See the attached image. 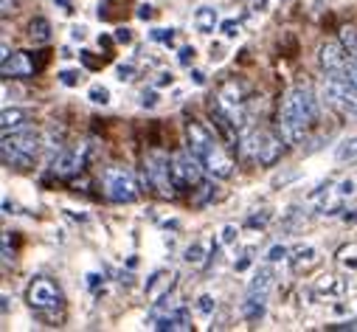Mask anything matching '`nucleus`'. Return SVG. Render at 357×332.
I'll use <instances>...</instances> for the list:
<instances>
[{
    "mask_svg": "<svg viewBox=\"0 0 357 332\" xmlns=\"http://www.w3.org/2000/svg\"><path fill=\"white\" fill-rule=\"evenodd\" d=\"M152 329H160V332H189L192 329L189 307L186 304H177L169 315H163L158 324H152Z\"/></svg>",
    "mask_w": 357,
    "mask_h": 332,
    "instance_id": "11",
    "label": "nucleus"
},
{
    "mask_svg": "<svg viewBox=\"0 0 357 332\" xmlns=\"http://www.w3.org/2000/svg\"><path fill=\"white\" fill-rule=\"evenodd\" d=\"M321 93H324L326 105L335 107L337 113H343V116H354L357 113V88L349 82L346 68L343 70H326Z\"/></svg>",
    "mask_w": 357,
    "mask_h": 332,
    "instance_id": "4",
    "label": "nucleus"
},
{
    "mask_svg": "<svg viewBox=\"0 0 357 332\" xmlns=\"http://www.w3.org/2000/svg\"><path fill=\"white\" fill-rule=\"evenodd\" d=\"M155 102H158L155 93H144V96H141V105H144V107H155Z\"/></svg>",
    "mask_w": 357,
    "mask_h": 332,
    "instance_id": "34",
    "label": "nucleus"
},
{
    "mask_svg": "<svg viewBox=\"0 0 357 332\" xmlns=\"http://www.w3.org/2000/svg\"><path fill=\"white\" fill-rule=\"evenodd\" d=\"M29 40H31L34 45H45V43L51 40V23H48L45 17H34V20L29 23Z\"/></svg>",
    "mask_w": 357,
    "mask_h": 332,
    "instance_id": "17",
    "label": "nucleus"
},
{
    "mask_svg": "<svg viewBox=\"0 0 357 332\" xmlns=\"http://www.w3.org/2000/svg\"><path fill=\"white\" fill-rule=\"evenodd\" d=\"M287 248L284 245H273L271 251H267V262H282V259H287Z\"/></svg>",
    "mask_w": 357,
    "mask_h": 332,
    "instance_id": "23",
    "label": "nucleus"
},
{
    "mask_svg": "<svg viewBox=\"0 0 357 332\" xmlns=\"http://www.w3.org/2000/svg\"><path fill=\"white\" fill-rule=\"evenodd\" d=\"M119 79H132V68L130 65H121L119 68Z\"/></svg>",
    "mask_w": 357,
    "mask_h": 332,
    "instance_id": "36",
    "label": "nucleus"
},
{
    "mask_svg": "<svg viewBox=\"0 0 357 332\" xmlns=\"http://www.w3.org/2000/svg\"><path fill=\"white\" fill-rule=\"evenodd\" d=\"M132 40V34H130V29H116V43H130Z\"/></svg>",
    "mask_w": 357,
    "mask_h": 332,
    "instance_id": "31",
    "label": "nucleus"
},
{
    "mask_svg": "<svg viewBox=\"0 0 357 332\" xmlns=\"http://www.w3.org/2000/svg\"><path fill=\"white\" fill-rule=\"evenodd\" d=\"M335 158H337V160H354V158H357V138L340 141L337 149H335Z\"/></svg>",
    "mask_w": 357,
    "mask_h": 332,
    "instance_id": "21",
    "label": "nucleus"
},
{
    "mask_svg": "<svg viewBox=\"0 0 357 332\" xmlns=\"http://www.w3.org/2000/svg\"><path fill=\"white\" fill-rule=\"evenodd\" d=\"M70 37H73V40H84V29H82V26H76V29L70 31Z\"/></svg>",
    "mask_w": 357,
    "mask_h": 332,
    "instance_id": "38",
    "label": "nucleus"
},
{
    "mask_svg": "<svg viewBox=\"0 0 357 332\" xmlns=\"http://www.w3.org/2000/svg\"><path fill=\"white\" fill-rule=\"evenodd\" d=\"M318 121V99L307 85H296L284 102H282V113H279V133L287 144H298Z\"/></svg>",
    "mask_w": 357,
    "mask_h": 332,
    "instance_id": "1",
    "label": "nucleus"
},
{
    "mask_svg": "<svg viewBox=\"0 0 357 332\" xmlns=\"http://www.w3.org/2000/svg\"><path fill=\"white\" fill-rule=\"evenodd\" d=\"M271 285H273V268H271V265H264V268H259V271H256L253 282L248 285V296L267 293V287H271Z\"/></svg>",
    "mask_w": 357,
    "mask_h": 332,
    "instance_id": "16",
    "label": "nucleus"
},
{
    "mask_svg": "<svg viewBox=\"0 0 357 332\" xmlns=\"http://www.w3.org/2000/svg\"><path fill=\"white\" fill-rule=\"evenodd\" d=\"M236 239V228L234 225H225L222 228V242H234Z\"/></svg>",
    "mask_w": 357,
    "mask_h": 332,
    "instance_id": "33",
    "label": "nucleus"
},
{
    "mask_svg": "<svg viewBox=\"0 0 357 332\" xmlns=\"http://www.w3.org/2000/svg\"><path fill=\"white\" fill-rule=\"evenodd\" d=\"M84 160H87V144H79V146H73V149H65V152L54 160L51 172H54L56 178H62V181H70L73 175H79V172L84 169Z\"/></svg>",
    "mask_w": 357,
    "mask_h": 332,
    "instance_id": "9",
    "label": "nucleus"
},
{
    "mask_svg": "<svg viewBox=\"0 0 357 332\" xmlns=\"http://www.w3.org/2000/svg\"><path fill=\"white\" fill-rule=\"evenodd\" d=\"M54 3H59L65 12H73V9H70V0H54Z\"/></svg>",
    "mask_w": 357,
    "mask_h": 332,
    "instance_id": "40",
    "label": "nucleus"
},
{
    "mask_svg": "<svg viewBox=\"0 0 357 332\" xmlns=\"http://www.w3.org/2000/svg\"><path fill=\"white\" fill-rule=\"evenodd\" d=\"M102 186H105L107 200H113V203H132L138 197V183H135L132 172L124 169V166H107L102 175Z\"/></svg>",
    "mask_w": 357,
    "mask_h": 332,
    "instance_id": "7",
    "label": "nucleus"
},
{
    "mask_svg": "<svg viewBox=\"0 0 357 332\" xmlns=\"http://www.w3.org/2000/svg\"><path fill=\"white\" fill-rule=\"evenodd\" d=\"M186 138H189V149L203 160L206 172H211L214 178H231L234 175V158L225 152V146L200 121L186 124Z\"/></svg>",
    "mask_w": 357,
    "mask_h": 332,
    "instance_id": "2",
    "label": "nucleus"
},
{
    "mask_svg": "<svg viewBox=\"0 0 357 332\" xmlns=\"http://www.w3.org/2000/svg\"><path fill=\"white\" fill-rule=\"evenodd\" d=\"M0 70H3V76H31L37 70V65H34V59L29 54L17 51L6 62H0Z\"/></svg>",
    "mask_w": 357,
    "mask_h": 332,
    "instance_id": "12",
    "label": "nucleus"
},
{
    "mask_svg": "<svg viewBox=\"0 0 357 332\" xmlns=\"http://www.w3.org/2000/svg\"><path fill=\"white\" fill-rule=\"evenodd\" d=\"M203 160L192 152V149H181L177 155H172V175L177 189H189V186H200L203 183Z\"/></svg>",
    "mask_w": 357,
    "mask_h": 332,
    "instance_id": "8",
    "label": "nucleus"
},
{
    "mask_svg": "<svg viewBox=\"0 0 357 332\" xmlns=\"http://www.w3.org/2000/svg\"><path fill=\"white\" fill-rule=\"evenodd\" d=\"M217 9H211V6H200L197 12H195V26H197V31H203V34H208V31H214V26H217Z\"/></svg>",
    "mask_w": 357,
    "mask_h": 332,
    "instance_id": "18",
    "label": "nucleus"
},
{
    "mask_svg": "<svg viewBox=\"0 0 357 332\" xmlns=\"http://www.w3.org/2000/svg\"><path fill=\"white\" fill-rule=\"evenodd\" d=\"M312 265H318V251L315 248H301V251L293 257V268L301 273V271H310Z\"/></svg>",
    "mask_w": 357,
    "mask_h": 332,
    "instance_id": "19",
    "label": "nucleus"
},
{
    "mask_svg": "<svg viewBox=\"0 0 357 332\" xmlns=\"http://www.w3.org/2000/svg\"><path fill=\"white\" fill-rule=\"evenodd\" d=\"M15 257H12V251H9V234H3V265H9Z\"/></svg>",
    "mask_w": 357,
    "mask_h": 332,
    "instance_id": "32",
    "label": "nucleus"
},
{
    "mask_svg": "<svg viewBox=\"0 0 357 332\" xmlns=\"http://www.w3.org/2000/svg\"><path fill=\"white\" fill-rule=\"evenodd\" d=\"M40 152V135L34 130H12L3 133V144H0V158L9 169H29Z\"/></svg>",
    "mask_w": 357,
    "mask_h": 332,
    "instance_id": "3",
    "label": "nucleus"
},
{
    "mask_svg": "<svg viewBox=\"0 0 357 332\" xmlns=\"http://www.w3.org/2000/svg\"><path fill=\"white\" fill-rule=\"evenodd\" d=\"M144 175L146 183L160 195V197H174L177 195V183L172 175V158H166L163 152H152L144 160Z\"/></svg>",
    "mask_w": 357,
    "mask_h": 332,
    "instance_id": "6",
    "label": "nucleus"
},
{
    "mask_svg": "<svg viewBox=\"0 0 357 332\" xmlns=\"http://www.w3.org/2000/svg\"><path fill=\"white\" fill-rule=\"evenodd\" d=\"M236 31H239V23L236 20H225L222 23V34L225 37H236Z\"/></svg>",
    "mask_w": 357,
    "mask_h": 332,
    "instance_id": "30",
    "label": "nucleus"
},
{
    "mask_svg": "<svg viewBox=\"0 0 357 332\" xmlns=\"http://www.w3.org/2000/svg\"><path fill=\"white\" fill-rule=\"evenodd\" d=\"M91 102H96V105H107V102H110L107 88H93V91H91Z\"/></svg>",
    "mask_w": 357,
    "mask_h": 332,
    "instance_id": "27",
    "label": "nucleus"
},
{
    "mask_svg": "<svg viewBox=\"0 0 357 332\" xmlns=\"http://www.w3.org/2000/svg\"><path fill=\"white\" fill-rule=\"evenodd\" d=\"M318 59H321V68H324V70H343L349 54H346L343 43H337V40H326V43L318 48Z\"/></svg>",
    "mask_w": 357,
    "mask_h": 332,
    "instance_id": "10",
    "label": "nucleus"
},
{
    "mask_svg": "<svg viewBox=\"0 0 357 332\" xmlns=\"http://www.w3.org/2000/svg\"><path fill=\"white\" fill-rule=\"evenodd\" d=\"M158 85H172V73H160L158 76Z\"/></svg>",
    "mask_w": 357,
    "mask_h": 332,
    "instance_id": "37",
    "label": "nucleus"
},
{
    "mask_svg": "<svg viewBox=\"0 0 357 332\" xmlns=\"http://www.w3.org/2000/svg\"><path fill=\"white\" fill-rule=\"evenodd\" d=\"M152 15H155V12H152V6H149V3H146V6H141V9H138V17H141V20H149V17H152Z\"/></svg>",
    "mask_w": 357,
    "mask_h": 332,
    "instance_id": "35",
    "label": "nucleus"
},
{
    "mask_svg": "<svg viewBox=\"0 0 357 332\" xmlns=\"http://www.w3.org/2000/svg\"><path fill=\"white\" fill-rule=\"evenodd\" d=\"M189 265H195V268H203L206 265V245L203 242H192L189 248H186V257H183Z\"/></svg>",
    "mask_w": 357,
    "mask_h": 332,
    "instance_id": "20",
    "label": "nucleus"
},
{
    "mask_svg": "<svg viewBox=\"0 0 357 332\" xmlns=\"http://www.w3.org/2000/svg\"><path fill=\"white\" fill-rule=\"evenodd\" d=\"M59 79H62V85L73 88V85H79V82H82V73H79V70H62Z\"/></svg>",
    "mask_w": 357,
    "mask_h": 332,
    "instance_id": "25",
    "label": "nucleus"
},
{
    "mask_svg": "<svg viewBox=\"0 0 357 332\" xmlns=\"http://www.w3.org/2000/svg\"><path fill=\"white\" fill-rule=\"evenodd\" d=\"M192 76H195V82H197V85H203V82H206V73H203V70H195Z\"/></svg>",
    "mask_w": 357,
    "mask_h": 332,
    "instance_id": "39",
    "label": "nucleus"
},
{
    "mask_svg": "<svg viewBox=\"0 0 357 332\" xmlns=\"http://www.w3.org/2000/svg\"><path fill=\"white\" fill-rule=\"evenodd\" d=\"M172 273H155L152 279H149V285H146V296L152 299V301H158V299H163V296H169V287H172Z\"/></svg>",
    "mask_w": 357,
    "mask_h": 332,
    "instance_id": "14",
    "label": "nucleus"
},
{
    "mask_svg": "<svg viewBox=\"0 0 357 332\" xmlns=\"http://www.w3.org/2000/svg\"><path fill=\"white\" fill-rule=\"evenodd\" d=\"M195 54H197V51H195L192 45H186V48H181V56H177V59H181V65H189V62L195 59Z\"/></svg>",
    "mask_w": 357,
    "mask_h": 332,
    "instance_id": "29",
    "label": "nucleus"
},
{
    "mask_svg": "<svg viewBox=\"0 0 357 332\" xmlns=\"http://www.w3.org/2000/svg\"><path fill=\"white\" fill-rule=\"evenodd\" d=\"M172 37H174L172 29H155L152 31V40H160V43H172Z\"/></svg>",
    "mask_w": 357,
    "mask_h": 332,
    "instance_id": "28",
    "label": "nucleus"
},
{
    "mask_svg": "<svg viewBox=\"0 0 357 332\" xmlns=\"http://www.w3.org/2000/svg\"><path fill=\"white\" fill-rule=\"evenodd\" d=\"M340 43H343L346 54H357V31L351 26H343L340 29Z\"/></svg>",
    "mask_w": 357,
    "mask_h": 332,
    "instance_id": "22",
    "label": "nucleus"
},
{
    "mask_svg": "<svg viewBox=\"0 0 357 332\" xmlns=\"http://www.w3.org/2000/svg\"><path fill=\"white\" fill-rule=\"evenodd\" d=\"M197 310H200L203 315H211V312L217 310V301H214V296H200V304H197Z\"/></svg>",
    "mask_w": 357,
    "mask_h": 332,
    "instance_id": "26",
    "label": "nucleus"
},
{
    "mask_svg": "<svg viewBox=\"0 0 357 332\" xmlns=\"http://www.w3.org/2000/svg\"><path fill=\"white\" fill-rule=\"evenodd\" d=\"M346 76H349V82L357 88V54H349V59H346Z\"/></svg>",
    "mask_w": 357,
    "mask_h": 332,
    "instance_id": "24",
    "label": "nucleus"
},
{
    "mask_svg": "<svg viewBox=\"0 0 357 332\" xmlns=\"http://www.w3.org/2000/svg\"><path fill=\"white\" fill-rule=\"evenodd\" d=\"M264 310H267V304H264V293L248 296V299L242 301V318L250 321V324L261 321V318H264Z\"/></svg>",
    "mask_w": 357,
    "mask_h": 332,
    "instance_id": "13",
    "label": "nucleus"
},
{
    "mask_svg": "<svg viewBox=\"0 0 357 332\" xmlns=\"http://www.w3.org/2000/svg\"><path fill=\"white\" fill-rule=\"evenodd\" d=\"M26 121H29V113H26V110H20V107H6V110H3V116H0V127H3V133L20 130Z\"/></svg>",
    "mask_w": 357,
    "mask_h": 332,
    "instance_id": "15",
    "label": "nucleus"
},
{
    "mask_svg": "<svg viewBox=\"0 0 357 332\" xmlns=\"http://www.w3.org/2000/svg\"><path fill=\"white\" fill-rule=\"evenodd\" d=\"M26 301L31 310H37L48 324H56L62 318H54V310H62V290L51 279H34L26 287Z\"/></svg>",
    "mask_w": 357,
    "mask_h": 332,
    "instance_id": "5",
    "label": "nucleus"
}]
</instances>
